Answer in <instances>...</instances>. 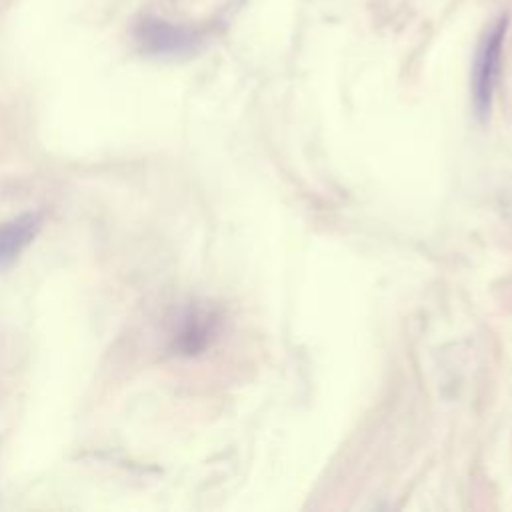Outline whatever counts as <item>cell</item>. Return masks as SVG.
<instances>
[{
  "label": "cell",
  "instance_id": "cell-1",
  "mask_svg": "<svg viewBox=\"0 0 512 512\" xmlns=\"http://www.w3.org/2000/svg\"><path fill=\"white\" fill-rule=\"evenodd\" d=\"M506 26H508L506 16L498 18L492 24V28L484 34V38L478 46L476 58H474L472 98H474V108L480 116H486V112L490 110L492 94H494L498 72H500V58H502Z\"/></svg>",
  "mask_w": 512,
  "mask_h": 512
},
{
  "label": "cell",
  "instance_id": "cell-2",
  "mask_svg": "<svg viewBox=\"0 0 512 512\" xmlns=\"http://www.w3.org/2000/svg\"><path fill=\"white\" fill-rule=\"evenodd\" d=\"M134 38L144 52L154 56L188 54L198 44V34L190 28L146 16L134 26Z\"/></svg>",
  "mask_w": 512,
  "mask_h": 512
},
{
  "label": "cell",
  "instance_id": "cell-3",
  "mask_svg": "<svg viewBox=\"0 0 512 512\" xmlns=\"http://www.w3.org/2000/svg\"><path fill=\"white\" fill-rule=\"evenodd\" d=\"M40 226L42 216L36 212H28L0 224V266L12 264L20 252L36 238Z\"/></svg>",
  "mask_w": 512,
  "mask_h": 512
},
{
  "label": "cell",
  "instance_id": "cell-4",
  "mask_svg": "<svg viewBox=\"0 0 512 512\" xmlns=\"http://www.w3.org/2000/svg\"><path fill=\"white\" fill-rule=\"evenodd\" d=\"M204 316H192L188 318L184 330L180 332V348L186 352H194L198 348L204 346L206 342V334H208V326L204 322Z\"/></svg>",
  "mask_w": 512,
  "mask_h": 512
}]
</instances>
